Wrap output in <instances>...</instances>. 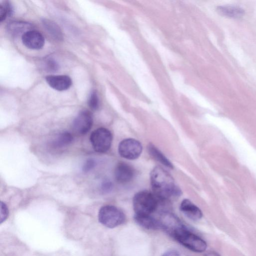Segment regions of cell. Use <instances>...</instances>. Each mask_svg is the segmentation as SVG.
Returning <instances> with one entry per match:
<instances>
[{
	"label": "cell",
	"mask_w": 256,
	"mask_h": 256,
	"mask_svg": "<svg viewBox=\"0 0 256 256\" xmlns=\"http://www.w3.org/2000/svg\"><path fill=\"white\" fill-rule=\"evenodd\" d=\"M150 180L153 193L160 200L165 201L182 194L173 178L162 167L156 166L152 170Z\"/></svg>",
	"instance_id": "cell-1"
},
{
	"label": "cell",
	"mask_w": 256,
	"mask_h": 256,
	"mask_svg": "<svg viewBox=\"0 0 256 256\" xmlns=\"http://www.w3.org/2000/svg\"><path fill=\"white\" fill-rule=\"evenodd\" d=\"M160 202V200L153 192L148 190L137 192L132 200L135 214L150 215L157 208Z\"/></svg>",
	"instance_id": "cell-2"
},
{
	"label": "cell",
	"mask_w": 256,
	"mask_h": 256,
	"mask_svg": "<svg viewBox=\"0 0 256 256\" xmlns=\"http://www.w3.org/2000/svg\"><path fill=\"white\" fill-rule=\"evenodd\" d=\"M186 248L196 252L206 250L207 244L202 238L190 232L186 226L174 233L172 236Z\"/></svg>",
	"instance_id": "cell-3"
},
{
	"label": "cell",
	"mask_w": 256,
	"mask_h": 256,
	"mask_svg": "<svg viewBox=\"0 0 256 256\" xmlns=\"http://www.w3.org/2000/svg\"><path fill=\"white\" fill-rule=\"evenodd\" d=\"M98 217L99 222L108 228H114L121 225L126 220L122 211L111 205L102 206L99 210Z\"/></svg>",
	"instance_id": "cell-4"
},
{
	"label": "cell",
	"mask_w": 256,
	"mask_h": 256,
	"mask_svg": "<svg viewBox=\"0 0 256 256\" xmlns=\"http://www.w3.org/2000/svg\"><path fill=\"white\" fill-rule=\"evenodd\" d=\"M112 140L111 132L107 128H100L92 132L90 141L94 150L104 153L110 148Z\"/></svg>",
	"instance_id": "cell-5"
},
{
	"label": "cell",
	"mask_w": 256,
	"mask_h": 256,
	"mask_svg": "<svg viewBox=\"0 0 256 256\" xmlns=\"http://www.w3.org/2000/svg\"><path fill=\"white\" fill-rule=\"evenodd\" d=\"M142 150L140 142L134 138H126L119 144L118 152L120 155L128 160H135L138 158Z\"/></svg>",
	"instance_id": "cell-6"
},
{
	"label": "cell",
	"mask_w": 256,
	"mask_h": 256,
	"mask_svg": "<svg viewBox=\"0 0 256 256\" xmlns=\"http://www.w3.org/2000/svg\"><path fill=\"white\" fill-rule=\"evenodd\" d=\"M92 123V114L90 112L84 110L81 111L75 118L72 122V128L75 132L83 135L91 129Z\"/></svg>",
	"instance_id": "cell-7"
},
{
	"label": "cell",
	"mask_w": 256,
	"mask_h": 256,
	"mask_svg": "<svg viewBox=\"0 0 256 256\" xmlns=\"http://www.w3.org/2000/svg\"><path fill=\"white\" fill-rule=\"evenodd\" d=\"M158 220L160 228L164 230L171 236L176 230L185 226L176 216L168 212H162Z\"/></svg>",
	"instance_id": "cell-8"
},
{
	"label": "cell",
	"mask_w": 256,
	"mask_h": 256,
	"mask_svg": "<svg viewBox=\"0 0 256 256\" xmlns=\"http://www.w3.org/2000/svg\"><path fill=\"white\" fill-rule=\"evenodd\" d=\"M22 44L31 50L41 49L44 44V38L39 32L32 30L26 32L22 36Z\"/></svg>",
	"instance_id": "cell-9"
},
{
	"label": "cell",
	"mask_w": 256,
	"mask_h": 256,
	"mask_svg": "<svg viewBox=\"0 0 256 256\" xmlns=\"http://www.w3.org/2000/svg\"><path fill=\"white\" fill-rule=\"evenodd\" d=\"M116 180L119 183L125 184L130 182L134 177V168L125 162L118 163L114 172Z\"/></svg>",
	"instance_id": "cell-10"
},
{
	"label": "cell",
	"mask_w": 256,
	"mask_h": 256,
	"mask_svg": "<svg viewBox=\"0 0 256 256\" xmlns=\"http://www.w3.org/2000/svg\"><path fill=\"white\" fill-rule=\"evenodd\" d=\"M47 84L58 91L68 90L72 84V79L66 75H50L46 78Z\"/></svg>",
	"instance_id": "cell-11"
},
{
	"label": "cell",
	"mask_w": 256,
	"mask_h": 256,
	"mask_svg": "<svg viewBox=\"0 0 256 256\" xmlns=\"http://www.w3.org/2000/svg\"><path fill=\"white\" fill-rule=\"evenodd\" d=\"M180 210L186 217L194 220H198L202 216L201 210L188 199L182 202Z\"/></svg>",
	"instance_id": "cell-12"
},
{
	"label": "cell",
	"mask_w": 256,
	"mask_h": 256,
	"mask_svg": "<svg viewBox=\"0 0 256 256\" xmlns=\"http://www.w3.org/2000/svg\"><path fill=\"white\" fill-rule=\"evenodd\" d=\"M134 220L140 226L147 230H155L160 228L159 220L150 215L135 214Z\"/></svg>",
	"instance_id": "cell-13"
},
{
	"label": "cell",
	"mask_w": 256,
	"mask_h": 256,
	"mask_svg": "<svg viewBox=\"0 0 256 256\" xmlns=\"http://www.w3.org/2000/svg\"><path fill=\"white\" fill-rule=\"evenodd\" d=\"M216 10L222 16L234 18H240L244 14V10L242 8L234 6H219Z\"/></svg>",
	"instance_id": "cell-14"
},
{
	"label": "cell",
	"mask_w": 256,
	"mask_h": 256,
	"mask_svg": "<svg viewBox=\"0 0 256 256\" xmlns=\"http://www.w3.org/2000/svg\"><path fill=\"white\" fill-rule=\"evenodd\" d=\"M31 24L22 21H14L8 24V32L12 36H22L27 31L32 30Z\"/></svg>",
	"instance_id": "cell-15"
},
{
	"label": "cell",
	"mask_w": 256,
	"mask_h": 256,
	"mask_svg": "<svg viewBox=\"0 0 256 256\" xmlns=\"http://www.w3.org/2000/svg\"><path fill=\"white\" fill-rule=\"evenodd\" d=\"M42 22L44 28L56 40H62L63 34L62 32L56 23L46 18L42 19Z\"/></svg>",
	"instance_id": "cell-16"
},
{
	"label": "cell",
	"mask_w": 256,
	"mask_h": 256,
	"mask_svg": "<svg viewBox=\"0 0 256 256\" xmlns=\"http://www.w3.org/2000/svg\"><path fill=\"white\" fill-rule=\"evenodd\" d=\"M73 140V136L68 132H64L58 135L51 142V146L54 148L66 146Z\"/></svg>",
	"instance_id": "cell-17"
},
{
	"label": "cell",
	"mask_w": 256,
	"mask_h": 256,
	"mask_svg": "<svg viewBox=\"0 0 256 256\" xmlns=\"http://www.w3.org/2000/svg\"><path fill=\"white\" fill-rule=\"evenodd\" d=\"M148 150L149 154L157 161L168 168H173V166L170 162L154 144H150L148 146Z\"/></svg>",
	"instance_id": "cell-18"
},
{
	"label": "cell",
	"mask_w": 256,
	"mask_h": 256,
	"mask_svg": "<svg viewBox=\"0 0 256 256\" xmlns=\"http://www.w3.org/2000/svg\"><path fill=\"white\" fill-rule=\"evenodd\" d=\"M13 12V8L10 3L8 1L3 2L0 4V22L4 21L7 16H10Z\"/></svg>",
	"instance_id": "cell-19"
},
{
	"label": "cell",
	"mask_w": 256,
	"mask_h": 256,
	"mask_svg": "<svg viewBox=\"0 0 256 256\" xmlns=\"http://www.w3.org/2000/svg\"><path fill=\"white\" fill-rule=\"evenodd\" d=\"M88 104L90 109L96 110L99 107V99L96 90H92L89 96Z\"/></svg>",
	"instance_id": "cell-20"
},
{
	"label": "cell",
	"mask_w": 256,
	"mask_h": 256,
	"mask_svg": "<svg viewBox=\"0 0 256 256\" xmlns=\"http://www.w3.org/2000/svg\"><path fill=\"white\" fill-rule=\"evenodd\" d=\"M8 216V209L6 204L0 202V223L6 220Z\"/></svg>",
	"instance_id": "cell-21"
},
{
	"label": "cell",
	"mask_w": 256,
	"mask_h": 256,
	"mask_svg": "<svg viewBox=\"0 0 256 256\" xmlns=\"http://www.w3.org/2000/svg\"><path fill=\"white\" fill-rule=\"evenodd\" d=\"M96 165V162L94 159L89 158L84 163L82 170L84 172H87L92 170Z\"/></svg>",
	"instance_id": "cell-22"
},
{
	"label": "cell",
	"mask_w": 256,
	"mask_h": 256,
	"mask_svg": "<svg viewBox=\"0 0 256 256\" xmlns=\"http://www.w3.org/2000/svg\"><path fill=\"white\" fill-rule=\"evenodd\" d=\"M46 66L50 70H56L58 68V64L52 59H48L46 62Z\"/></svg>",
	"instance_id": "cell-23"
},
{
	"label": "cell",
	"mask_w": 256,
	"mask_h": 256,
	"mask_svg": "<svg viewBox=\"0 0 256 256\" xmlns=\"http://www.w3.org/2000/svg\"><path fill=\"white\" fill-rule=\"evenodd\" d=\"M112 186V184L110 182L104 181L102 184L101 189L104 192H108L111 190Z\"/></svg>",
	"instance_id": "cell-24"
},
{
	"label": "cell",
	"mask_w": 256,
	"mask_h": 256,
	"mask_svg": "<svg viewBox=\"0 0 256 256\" xmlns=\"http://www.w3.org/2000/svg\"><path fill=\"white\" fill-rule=\"evenodd\" d=\"M162 256H180V255L178 252L171 250L164 252Z\"/></svg>",
	"instance_id": "cell-25"
},
{
	"label": "cell",
	"mask_w": 256,
	"mask_h": 256,
	"mask_svg": "<svg viewBox=\"0 0 256 256\" xmlns=\"http://www.w3.org/2000/svg\"><path fill=\"white\" fill-rule=\"evenodd\" d=\"M205 256H220L218 253L214 251H210L206 252Z\"/></svg>",
	"instance_id": "cell-26"
}]
</instances>
